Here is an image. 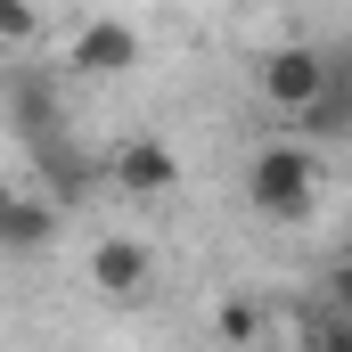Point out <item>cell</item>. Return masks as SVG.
<instances>
[{
    "label": "cell",
    "mask_w": 352,
    "mask_h": 352,
    "mask_svg": "<svg viewBox=\"0 0 352 352\" xmlns=\"http://www.w3.org/2000/svg\"><path fill=\"white\" fill-rule=\"evenodd\" d=\"M8 197H16V180H8V173H0V213H8Z\"/></svg>",
    "instance_id": "cell-13"
},
{
    "label": "cell",
    "mask_w": 352,
    "mask_h": 352,
    "mask_svg": "<svg viewBox=\"0 0 352 352\" xmlns=\"http://www.w3.org/2000/svg\"><path fill=\"white\" fill-rule=\"evenodd\" d=\"M213 328H221V344H254V336H263V303H246V295H230V303L213 311Z\"/></svg>",
    "instance_id": "cell-10"
},
{
    "label": "cell",
    "mask_w": 352,
    "mask_h": 352,
    "mask_svg": "<svg viewBox=\"0 0 352 352\" xmlns=\"http://www.w3.org/2000/svg\"><path fill=\"white\" fill-rule=\"evenodd\" d=\"M295 123H303L311 140H336V131L352 123V82H344V74H328V82H320V98H311Z\"/></svg>",
    "instance_id": "cell-9"
},
{
    "label": "cell",
    "mask_w": 352,
    "mask_h": 352,
    "mask_svg": "<svg viewBox=\"0 0 352 352\" xmlns=\"http://www.w3.org/2000/svg\"><path fill=\"white\" fill-rule=\"evenodd\" d=\"M33 33H41V16L16 8V0H0V41H33Z\"/></svg>",
    "instance_id": "cell-12"
},
{
    "label": "cell",
    "mask_w": 352,
    "mask_h": 352,
    "mask_svg": "<svg viewBox=\"0 0 352 352\" xmlns=\"http://www.w3.org/2000/svg\"><path fill=\"white\" fill-rule=\"evenodd\" d=\"M173 180H180V156L164 140H123V148H115V188H123V197H164Z\"/></svg>",
    "instance_id": "cell-4"
},
{
    "label": "cell",
    "mask_w": 352,
    "mask_h": 352,
    "mask_svg": "<svg viewBox=\"0 0 352 352\" xmlns=\"http://www.w3.org/2000/svg\"><path fill=\"white\" fill-rule=\"evenodd\" d=\"M8 107H16V123H25V140H33V148L66 140V115H58V90L41 82V74H16V82H8Z\"/></svg>",
    "instance_id": "cell-8"
},
{
    "label": "cell",
    "mask_w": 352,
    "mask_h": 352,
    "mask_svg": "<svg viewBox=\"0 0 352 352\" xmlns=\"http://www.w3.org/2000/svg\"><path fill=\"white\" fill-rule=\"evenodd\" d=\"M33 164H41V188H50V205H74V197H90V180H98L90 148H74V140H50V148H33Z\"/></svg>",
    "instance_id": "cell-6"
},
{
    "label": "cell",
    "mask_w": 352,
    "mask_h": 352,
    "mask_svg": "<svg viewBox=\"0 0 352 352\" xmlns=\"http://www.w3.org/2000/svg\"><path fill=\"white\" fill-rule=\"evenodd\" d=\"M303 336H311V352H352V320L336 303H320V311L303 320Z\"/></svg>",
    "instance_id": "cell-11"
},
{
    "label": "cell",
    "mask_w": 352,
    "mask_h": 352,
    "mask_svg": "<svg viewBox=\"0 0 352 352\" xmlns=\"http://www.w3.org/2000/svg\"><path fill=\"white\" fill-rule=\"evenodd\" d=\"M50 238H58V205L16 188V197H8V213H0V246H8V254H41Z\"/></svg>",
    "instance_id": "cell-7"
},
{
    "label": "cell",
    "mask_w": 352,
    "mask_h": 352,
    "mask_svg": "<svg viewBox=\"0 0 352 352\" xmlns=\"http://www.w3.org/2000/svg\"><path fill=\"white\" fill-rule=\"evenodd\" d=\"M328 74H336V66H328L320 50H278V58L263 66V98H270V107H287V115H303V107L320 98Z\"/></svg>",
    "instance_id": "cell-2"
},
{
    "label": "cell",
    "mask_w": 352,
    "mask_h": 352,
    "mask_svg": "<svg viewBox=\"0 0 352 352\" xmlns=\"http://www.w3.org/2000/svg\"><path fill=\"white\" fill-rule=\"evenodd\" d=\"M148 278H156V254H148L140 238H98V246H90V287H98V295H140Z\"/></svg>",
    "instance_id": "cell-3"
},
{
    "label": "cell",
    "mask_w": 352,
    "mask_h": 352,
    "mask_svg": "<svg viewBox=\"0 0 352 352\" xmlns=\"http://www.w3.org/2000/svg\"><path fill=\"white\" fill-rule=\"evenodd\" d=\"M74 66H90V74H123V66H140V33H131L123 16H90L82 33H74Z\"/></svg>",
    "instance_id": "cell-5"
},
{
    "label": "cell",
    "mask_w": 352,
    "mask_h": 352,
    "mask_svg": "<svg viewBox=\"0 0 352 352\" xmlns=\"http://www.w3.org/2000/svg\"><path fill=\"white\" fill-rule=\"evenodd\" d=\"M311 188H320V164L295 140H270L263 156H254V173H246V197H254L263 221H303L311 213Z\"/></svg>",
    "instance_id": "cell-1"
}]
</instances>
